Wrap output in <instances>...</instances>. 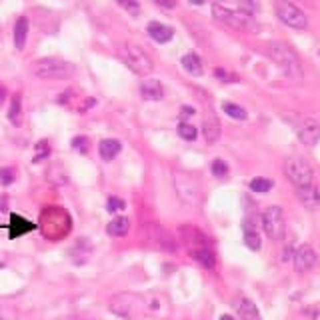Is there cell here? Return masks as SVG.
I'll return each instance as SVG.
<instances>
[{
  "mask_svg": "<svg viewBox=\"0 0 320 320\" xmlns=\"http://www.w3.org/2000/svg\"><path fill=\"white\" fill-rule=\"evenodd\" d=\"M110 310L124 320H156L148 310L144 294L120 292L110 300Z\"/></svg>",
  "mask_w": 320,
  "mask_h": 320,
  "instance_id": "6da1fadb",
  "label": "cell"
},
{
  "mask_svg": "<svg viewBox=\"0 0 320 320\" xmlns=\"http://www.w3.org/2000/svg\"><path fill=\"white\" fill-rule=\"evenodd\" d=\"M268 54L270 58L278 64V68L283 70V74L292 80V82H302L304 78V72H302V64L298 54L284 42H270L268 44Z\"/></svg>",
  "mask_w": 320,
  "mask_h": 320,
  "instance_id": "7a4b0ae2",
  "label": "cell"
},
{
  "mask_svg": "<svg viewBox=\"0 0 320 320\" xmlns=\"http://www.w3.org/2000/svg\"><path fill=\"white\" fill-rule=\"evenodd\" d=\"M30 72L40 80H60L74 74V64L62 58H40L30 66Z\"/></svg>",
  "mask_w": 320,
  "mask_h": 320,
  "instance_id": "3957f363",
  "label": "cell"
},
{
  "mask_svg": "<svg viewBox=\"0 0 320 320\" xmlns=\"http://www.w3.org/2000/svg\"><path fill=\"white\" fill-rule=\"evenodd\" d=\"M284 174L286 178L296 186V189H302V186H308V184H314V172H312V166L302 160V158H288L284 162Z\"/></svg>",
  "mask_w": 320,
  "mask_h": 320,
  "instance_id": "277c9868",
  "label": "cell"
},
{
  "mask_svg": "<svg viewBox=\"0 0 320 320\" xmlns=\"http://www.w3.org/2000/svg\"><path fill=\"white\" fill-rule=\"evenodd\" d=\"M212 14H214V18L218 22H222L226 26H232L236 30H250V28H254L250 12H244V10H232V8H226V6H220V4H214L212 6Z\"/></svg>",
  "mask_w": 320,
  "mask_h": 320,
  "instance_id": "5b68a950",
  "label": "cell"
},
{
  "mask_svg": "<svg viewBox=\"0 0 320 320\" xmlns=\"http://www.w3.org/2000/svg\"><path fill=\"white\" fill-rule=\"evenodd\" d=\"M122 60L124 64L130 68L134 74H140V76H146L152 72L154 64H152V58L136 44H126L122 48Z\"/></svg>",
  "mask_w": 320,
  "mask_h": 320,
  "instance_id": "8992f818",
  "label": "cell"
},
{
  "mask_svg": "<svg viewBox=\"0 0 320 320\" xmlns=\"http://www.w3.org/2000/svg\"><path fill=\"white\" fill-rule=\"evenodd\" d=\"M274 10H276V16L283 20L286 26H290V28L304 30L308 26L306 14L302 12L294 2H290V0H276L274 2Z\"/></svg>",
  "mask_w": 320,
  "mask_h": 320,
  "instance_id": "52a82bcc",
  "label": "cell"
},
{
  "mask_svg": "<svg viewBox=\"0 0 320 320\" xmlns=\"http://www.w3.org/2000/svg\"><path fill=\"white\" fill-rule=\"evenodd\" d=\"M260 222H262V228L268 238H272V240H280L283 238L286 222H284V212L280 206L264 208L262 216H260Z\"/></svg>",
  "mask_w": 320,
  "mask_h": 320,
  "instance_id": "ba28073f",
  "label": "cell"
},
{
  "mask_svg": "<svg viewBox=\"0 0 320 320\" xmlns=\"http://www.w3.org/2000/svg\"><path fill=\"white\" fill-rule=\"evenodd\" d=\"M174 186H176V192H178V198L184 204H196L198 202V186L189 174H176L174 176Z\"/></svg>",
  "mask_w": 320,
  "mask_h": 320,
  "instance_id": "9c48e42d",
  "label": "cell"
},
{
  "mask_svg": "<svg viewBox=\"0 0 320 320\" xmlns=\"http://www.w3.org/2000/svg\"><path fill=\"white\" fill-rule=\"evenodd\" d=\"M296 132L306 146H314L320 140V124L314 118H302L296 126Z\"/></svg>",
  "mask_w": 320,
  "mask_h": 320,
  "instance_id": "30bf717a",
  "label": "cell"
},
{
  "mask_svg": "<svg viewBox=\"0 0 320 320\" xmlns=\"http://www.w3.org/2000/svg\"><path fill=\"white\" fill-rule=\"evenodd\" d=\"M316 264V252L314 248L308 244H302L294 252V266L298 272H308L312 266Z\"/></svg>",
  "mask_w": 320,
  "mask_h": 320,
  "instance_id": "8fae6325",
  "label": "cell"
},
{
  "mask_svg": "<svg viewBox=\"0 0 320 320\" xmlns=\"http://www.w3.org/2000/svg\"><path fill=\"white\" fill-rule=\"evenodd\" d=\"M234 310H236V314H238L240 320H262L256 304L250 298H246V296H238L234 300Z\"/></svg>",
  "mask_w": 320,
  "mask_h": 320,
  "instance_id": "7c38bea8",
  "label": "cell"
},
{
  "mask_svg": "<svg viewBox=\"0 0 320 320\" xmlns=\"http://www.w3.org/2000/svg\"><path fill=\"white\" fill-rule=\"evenodd\" d=\"M296 194H298V200L308 210H318L320 208V189L316 184H308V186L296 189Z\"/></svg>",
  "mask_w": 320,
  "mask_h": 320,
  "instance_id": "4fadbf2b",
  "label": "cell"
},
{
  "mask_svg": "<svg viewBox=\"0 0 320 320\" xmlns=\"http://www.w3.org/2000/svg\"><path fill=\"white\" fill-rule=\"evenodd\" d=\"M202 130H204V138H206L208 144H214V142L220 138V122H218V118H216L214 112H208L206 116H204Z\"/></svg>",
  "mask_w": 320,
  "mask_h": 320,
  "instance_id": "5bb4252c",
  "label": "cell"
},
{
  "mask_svg": "<svg viewBox=\"0 0 320 320\" xmlns=\"http://www.w3.org/2000/svg\"><path fill=\"white\" fill-rule=\"evenodd\" d=\"M140 95L144 96L146 100H160L164 96V88L160 84V80L156 78H146L142 84H140Z\"/></svg>",
  "mask_w": 320,
  "mask_h": 320,
  "instance_id": "9a60e30c",
  "label": "cell"
},
{
  "mask_svg": "<svg viewBox=\"0 0 320 320\" xmlns=\"http://www.w3.org/2000/svg\"><path fill=\"white\" fill-rule=\"evenodd\" d=\"M146 30H148V34H150L152 40H156V42H160V44H164V42H168L170 38L174 36V30L166 26V24H160V22H150L148 26H146Z\"/></svg>",
  "mask_w": 320,
  "mask_h": 320,
  "instance_id": "2e32d148",
  "label": "cell"
},
{
  "mask_svg": "<svg viewBox=\"0 0 320 320\" xmlns=\"http://www.w3.org/2000/svg\"><path fill=\"white\" fill-rule=\"evenodd\" d=\"M120 150H122V144L118 140H114V138H106V140H102L98 144V152H100L102 160H112Z\"/></svg>",
  "mask_w": 320,
  "mask_h": 320,
  "instance_id": "e0dca14e",
  "label": "cell"
},
{
  "mask_svg": "<svg viewBox=\"0 0 320 320\" xmlns=\"http://www.w3.org/2000/svg\"><path fill=\"white\" fill-rule=\"evenodd\" d=\"M106 230H108L110 236H126L128 230H130V220L126 216H116L114 220H110Z\"/></svg>",
  "mask_w": 320,
  "mask_h": 320,
  "instance_id": "ac0fdd59",
  "label": "cell"
},
{
  "mask_svg": "<svg viewBox=\"0 0 320 320\" xmlns=\"http://www.w3.org/2000/svg\"><path fill=\"white\" fill-rule=\"evenodd\" d=\"M26 36H28V20L26 16H20L16 20V26H14V46L22 50L24 44H26Z\"/></svg>",
  "mask_w": 320,
  "mask_h": 320,
  "instance_id": "d6986e66",
  "label": "cell"
},
{
  "mask_svg": "<svg viewBox=\"0 0 320 320\" xmlns=\"http://www.w3.org/2000/svg\"><path fill=\"white\" fill-rule=\"evenodd\" d=\"M182 66H184V70L192 76H200L202 74V60L198 54H194V52H190L186 57L182 58Z\"/></svg>",
  "mask_w": 320,
  "mask_h": 320,
  "instance_id": "ffe728a7",
  "label": "cell"
},
{
  "mask_svg": "<svg viewBox=\"0 0 320 320\" xmlns=\"http://www.w3.org/2000/svg\"><path fill=\"white\" fill-rule=\"evenodd\" d=\"M10 220H12V224H10V238H16V236L24 234V232H30L34 228V224H30L28 220L20 218L18 214H12Z\"/></svg>",
  "mask_w": 320,
  "mask_h": 320,
  "instance_id": "44dd1931",
  "label": "cell"
},
{
  "mask_svg": "<svg viewBox=\"0 0 320 320\" xmlns=\"http://www.w3.org/2000/svg\"><path fill=\"white\" fill-rule=\"evenodd\" d=\"M244 244L250 248V250H258L260 248V234L256 232V228L252 226L250 220L244 222Z\"/></svg>",
  "mask_w": 320,
  "mask_h": 320,
  "instance_id": "7402d4cb",
  "label": "cell"
},
{
  "mask_svg": "<svg viewBox=\"0 0 320 320\" xmlns=\"http://www.w3.org/2000/svg\"><path fill=\"white\" fill-rule=\"evenodd\" d=\"M192 256H194V260H198L202 266H206V268H214V254L208 250L206 246L196 248V250L192 252Z\"/></svg>",
  "mask_w": 320,
  "mask_h": 320,
  "instance_id": "603a6c76",
  "label": "cell"
},
{
  "mask_svg": "<svg viewBox=\"0 0 320 320\" xmlns=\"http://www.w3.org/2000/svg\"><path fill=\"white\" fill-rule=\"evenodd\" d=\"M8 118L12 124H20V118H22V102H20V95L12 96V102H10V110H8Z\"/></svg>",
  "mask_w": 320,
  "mask_h": 320,
  "instance_id": "cb8c5ba5",
  "label": "cell"
},
{
  "mask_svg": "<svg viewBox=\"0 0 320 320\" xmlns=\"http://www.w3.org/2000/svg\"><path fill=\"white\" fill-rule=\"evenodd\" d=\"M222 110H224L230 118H234V120H244L246 118V110L242 106L234 104V102H224V104H222Z\"/></svg>",
  "mask_w": 320,
  "mask_h": 320,
  "instance_id": "d4e9b609",
  "label": "cell"
},
{
  "mask_svg": "<svg viewBox=\"0 0 320 320\" xmlns=\"http://www.w3.org/2000/svg\"><path fill=\"white\" fill-rule=\"evenodd\" d=\"M270 189H272V182L266 180V178H254V180L250 182V190H252V192H258V194H266Z\"/></svg>",
  "mask_w": 320,
  "mask_h": 320,
  "instance_id": "484cf974",
  "label": "cell"
},
{
  "mask_svg": "<svg viewBox=\"0 0 320 320\" xmlns=\"http://www.w3.org/2000/svg\"><path fill=\"white\" fill-rule=\"evenodd\" d=\"M178 134H180V138H184V140H194L196 138V128L189 124V122H180L178 124Z\"/></svg>",
  "mask_w": 320,
  "mask_h": 320,
  "instance_id": "4316f807",
  "label": "cell"
},
{
  "mask_svg": "<svg viewBox=\"0 0 320 320\" xmlns=\"http://www.w3.org/2000/svg\"><path fill=\"white\" fill-rule=\"evenodd\" d=\"M210 168H212V174H214V176H220V178L228 174V166L224 164V160H220V158H216V160L212 162Z\"/></svg>",
  "mask_w": 320,
  "mask_h": 320,
  "instance_id": "83f0119b",
  "label": "cell"
},
{
  "mask_svg": "<svg viewBox=\"0 0 320 320\" xmlns=\"http://www.w3.org/2000/svg\"><path fill=\"white\" fill-rule=\"evenodd\" d=\"M118 4H120L124 10H128L132 16H138V14H140V6H138L134 0H118Z\"/></svg>",
  "mask_w": 320,
  "mask_h": 320,
  "instance_id": "f1b7e54d",
  "label": "cell"
},
{
  "mask_svg": "<svg viewBox=\"0 0 320 320\" xmlns=\"http://www.w3.org/2000/svg\"><path fill=\"white\" fill-rule=\"evenodd\" d=\"M124 208V200L122 198H116V196H110L108 198V204H106V210L108 212H116V210H122Z\"/></svg>",
  "mask_w": 320,
  "mask_h": 320,
  "instance_id": "f546056e",
  "label": "cell"
},
{
  "mask_svg": "<svg viewBox=\"0 0 320 320\" xmlns=\"http://www.w3.org/2000/svg\"><path fill=\"white\" fill-rule=\"evenodd\" d=\"M14 180V170L12 168H0V182L6 186Z\"/></svg>",
  "mask_w": 320,
  "mask_h": 320,
  "instance_id": "4dcf8cb0",
  "label": "cell"
},
{
  "mask_svg": "<svg viewBox=\"0 0 320 320\" xmlns=\"http://www.w3.org/2000/svg\"><path fill=\"white\" fill-rule=\"evenodd\" d=\"M72 146L78 148L80 152H86V138H82V136L74 138V140H72Z\"/></svg>",
  "mask_w": 320,
  "mask_h": 320,
  "instance_id": "1f68e13d",
  "label": "cell"
},
{
  "mask_svg": "<svg viewBox=\"0 0 320 320\" xmlns=\"http://www.w3.org/2000/svg\"><path fill=\"white\" fill-rule=\"evenodd\" d=\"M154 2H156L158 6H162V8H174V4H176L174 0H154Z\"/></svg>",
  "mask_w": 320,
  "mask_h": 320,
  "instance_id": "d6a6232c",
  "label": "cell"
},
{
  "mask_svg": "<svg viewBox=\"0 0 320 320\" xmlns=\"http://www.w3.org/2000/svg\"><path fill=\"white\" fill-rule=\"evenodd\" d=\"M180 114H182V118H189V116L194 114V108H190V106H182V108H180Z\"/></svg>",
  "mask_w": 320,
  "mask_h": 320,
  "instance_id": "836d02e7",
  "label": "cell"
},
{
  "mask_svg": "<svg viewBox=\"0 0 320 320\" xmlns=\"http://www.w3.org/2000/svg\"><path fill=\"white\" fill-rule=\"evenodd\" d=\"M4 96H6V90H4V86L0 84V104L4 102Z\"/></svg>",
  "mask_w": 320,
  "mask_h": 320,
  "instance_id": "e575fe53",
  "label": "cell"
},
{
  "mask_svg": "<svg viewBox=\"0 0 320 320\" xmlns=\"http://www.w3.org/2000/svg\"><path fill=\"white\" fill-rule=\"evenodd\" d=\"M220 320H234V318H232V316H228V314H222V316H220Z\"/></svg>",
  "mask_w": 320,
  "mask_h": 320,
  "instance_id": "d590c367",
  "label": "cell"
},
{
  "mask_svg": "<svg viewBox=\"0 0 320 320\" xmlns=\"http://www.w3.org/2000/svg\"><path fill=\"white\" fill-rule=\"evenodd\" d=\"M192 4H202V0H190Z\"/></svg>",
  "mask_w": 320,
  "mask_h": 320,
  "instance_id": "8d00e7d4",
  "label": "cell"
},
{
  "mask_svg": "<svg viewBox=\"0 0 320 320\" xmlns=\"http://www.w3.org/2000/svg\"><path fill=\"white\" fill-rule=\"evenodd\" d=\"M214 2H220V0H214Z\"/></svg>",
  "mask_w": 320,
  "mask_h": 320,
  "instance_id": "74e56055",
  "label": "cell"
}]
</instances>
